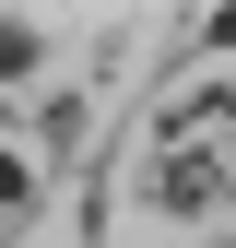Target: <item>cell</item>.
Returning a JSON list of instances; mask_svg holds the SVG:
<instances>
[{
  "label": "cell",
  "mask_w": 236,
  "mask_h": 248,
  "mask_svg": "<svg viewBox=\"0 0 236 248\" xmlns=\"http://www.w3.org/2000/svg\"><path fill=\"white\" fill-rule=\"evenodd\" d=\"M236 189V95H201L154 130V201L165 213H213Z\"/></svg>",
  "instance_id": "1"
},
{
  "label": "cell",
  "mask_w": 236,
  "mask_h": 248,
  "mask_svg": "<svg viewBox=\"0 0 236 248\" xmlns=\"http://www.w3.org/2000/svg\"><path fill=\"white\" fill-rule=\"evenodd\" d=\"M12 71H36V36H24V24H0V83Z\"/></svg>",
  "instance_id": "2"
},
{
  "label": "cell",
  "mask_w": 236,
  "mask_h": 248,
  "mask_svg": "<svg viewBox=\"0 0 236 248\" xmlns=\"http://www.w3.org/2000/svg\"><path fill=\"white\" fill-rule=\"evenodd\" d=\"M36 201V177H24V154H0V213H24Z\"/></svg>",
  "instance_id": "3"
}]
</instances>
